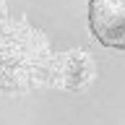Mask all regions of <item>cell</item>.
<instances>
[{
	"label": "cell",
	"mask_w": 125,
	"mask_h": 125,
	"mask_svg": "<svg viewBox=\"0 0 125 125\" xmlns=\"http://www.w3.org/2000/svg\"><path fill=\"white\" fill-rule=\"evenodd\" d=\"M89 29L99 44L125 50V0H89Z\"/></svg>",
	"instance_id": "cell-1"
}]
</instances>
